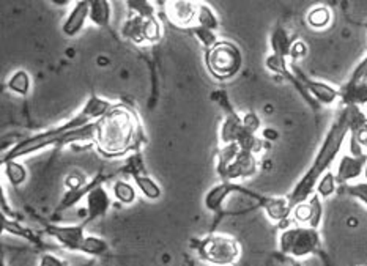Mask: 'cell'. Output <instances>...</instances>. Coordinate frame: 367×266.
<instances>
[{
    "label": "cell",
    "instance_id": "20",
    "mask_svg": "<svg viewBox=\"0 0 367 266\" xmlns=\"http://www.w3.org/2000/svg\"><path fill=\"white\" fill-rule=\"evenodd\" d=\"M112 17V5L106 0H92L90 2V21L98 27L109 26Z\"/></svg>",
    "mask_w": 367,
    "mask_h": 266
},
{
    "label": "cell",
    "instance_id": "23",
    "mask_svg": "<svg viewBox=\"0 0 367 266\" xmlns=\"http://www.w3.org/2000/svg\"><path fill=\"white\" fill-rule=\"evenodd\" d=\"M3 169V178H7L11 186H21L27 180V169L24 164L17 161H10L2 164Z\"/></svg>",
    "mask_w": 367,
    "mask_h": 266
},
{
    "label": "cell",
    "instance_id": "15",
    "mask_svg": "<svg viewBox=\"0 0 367 266\" xmlns=\"http://www.w3.org/2000/svg\"><path fill=\"white\" fill-rule=\"evenodd\" d=\"M260 207L265 210V214L268 216V219L279 224V226L290 221L293 208L288 203L287 197H262Z\"/></svg>",
    "mask_w": 367,
    "mask_h": 266
},
{
    "label": "cell",
    "instance_id": "36",
    "mask_svg": "<svg viewBox=\"0 0 367 266\" xmlns=\"http://www.w3.org/2000/svg\"><path fill=\"white\" fill-rule=\"evenodd\" d=\"M308 52H309V47H308V45L304 43L303 40L293 41L292 49H290V60H292V63L298 62V60H303L306 56H308Z\"/></svg>",
    "mask_w": 367,
    "mask_h": 266
},
{
    "label": "cell",
    "instance_id": "4",
    "mask_svg": "<svg viewBox=\"0 0 367 266\" xmlns=\"http://www.w3.org/2000/svg\"><path fill=\"white\" fill-rule=\"evenodd\" d=\"M205 63L208 71L216 79L226 81L237 76L243 65L240 47L232 41H218V45L205 51Z\"/></svg>",
    "mask_w": 367,
    "mask_h": 266
},
{
    "label": "cell",
    "instance_id": "31",
    "mask_svg": "<svg viewBox=\"0 0 367 266\" xmlns=\"http://www.w3.org/2000/svg\"><path fill=\"white\" fill-rule=\"evenodd\" d=\"M312 214H314V211H312V205L311 202H303L297 205V207L293 208L292 211V216H293V221L298 224V226H308L312 221Z\"/></svg>",
    "mask_w": 367,
    "mask_h": 266
},
{
    "label": "cell",
    "instance_id": "6",
    "mask_svg": "<svg viewBox=\"0 0 367 266\" xmlns=\"http://www.w3.org/2000/svg\"><path fill=\"white\" fill-rule=\"evenodd\" d=\"M197 253L213 266H233L242 257V246L228 235H210L198 243Z\"/></svg>",
    "mask_w": 367,
    "mask_h": 266
},
{
    "label": "cell",
    "instance_id": "14",
    "mask_svg": "<svg viewBox=\"0 0 367 266\" xmlns=\"http://www.w3.org/2000/svg\"><path fill=\"white\" fill-rule=\"evenodd\" d=\"M87 19H90V2L88 0H79L75 3L73 10L70 11L68 16L62 26V32L68 38H75L76 35L82 32Z\"/></svg>",
    "mask_w": 367,
    "mask_h": 266
},
{
    "label": "cell",
    "instance_id": "39",
    "mask_svg": "<svg viewBox=\"0 0 367 266\" xmlns=\"http://www.w3.org/2000/svg\"><path fill=\"white\" fill-rule=\"evenodd\" d=\"M350 137L354 139V141H357L361 145V147L364 148L366 155H367V126L363 130L357 131V132H350Z\"/></svg>",
    "mask_w": 367,
    "mask_h": 266
},
{
    "label": "cell",
    "instance_id": "30",
    "mask_svg": "<svg viewBox=\"0 0 367 266\" xmlns=\"http://www.w3.org/2000/svg\"><path fill=\"white\" fill-rule=\"evenodd\" d=\"M189 32L196 36L198 40V43H201L203 47H205V51H210L212 47H214L218 45V36L213 32V30H208V29H203V27H198L196 26L194 29H191Z\"/></svg>",
    "mask_w": 367,
    "mask_h": 266
},
{
    "label": "cell",
    "instance_id": "32",
    "mask_svg": "<svg viewBox=\"0 0 367 266\" xmlns=\"http://www.w3.org/2000/svg\"><path fill=\"white\" fill-rule=\"evenodd\" d=\"M162 36V27L158 17L146 19V43H156Z\"/></svg>",
    "mask_w": 367,
    "mask_h": 266
},
{
    "label": "cell",
    "instance_id": "7",
    "mask_svg": "<svg viewBox=\"0 0 367 266\" xmlns=\"http://www.w3.org/2000/svg\"><path fill=\"white\" fill-rule=\"evenodd\" d=\"M258 171V161L257 155L249 153V151L240 150L224 166H218V172L222 181H235L244 180L249 177H254Z\"/></svg>",
    "mask_w": 367,
    "mask_h": 266
},
{
    "label": "cell",
    "instance_id": "8",
    "mask_svg": "<svg viewBox=\"0 0 367 266\" xmlns=\"http://www.w3.org/2000/svg\"><path fill=\"white\" fill-rule=\"evenodd\" d=\"M290 68L295 72V76H297L299 84H302L303 88L306 90V93L315 102H320L323 106H333L339 101V88H334L327 82L312 79V77L306 76L295 63H290Z\"/></svg>",
    "mask_w": 367,
    "mask_h": 266
},
{
    "label": "cell",
    "instance_id": "34",
    "mask_svg": "<svg viewBox=\"0 0 367 266\" xmlns=\"http://www.w3.org/2000/svg\"><path fill=\"white\" fill-rule=\"evenodd\" d=\"M309 202L312 205V211H314V214H312V221L309 224V227L317 228V230H318V227H320L322 219H323V203H322V198L318 197L317 194H314V196H312L309 198Z\"/></svg>",
    "mask_w": 367,
    "mask_h": 266
},
{
    "label": "cell",
    "instance_id": "22",
    "mask_svg": "<svg viewBox=\"0 0 367 266\" xmlns=\"http://www.w3.org/2000/svg\"><path fill=\"white\" fill-rule=\"evenodd\" d=\"M112 196L117 202H120L122 205H131L136 202L137 191H136V187L130 183V181L117 180V181H114V185H112Z\"/></svg>",
    "mask_w": 367,
    "mask_h": 266
},
{
    "label": "cell",
    "instance_id": "2",
    "mask_svg": "<svg viewBox=\"0 0 367 266\" xmlns=\"http://www.w3.org/2000/svg\"><path fill=\"white\" fill-rule=\"evenodd\" d=\"M348 132H350V126H348V107L341 106V111L333 120V123H331L327 134H325L323 142L320 148H318L312 164L309 166L308 171L304 172L303 177L299 178L298 183L295 185L293 189L286 196L292 208L303 202H308L309 198L315 194L318 180H320L325 173L329 172V167L333 166V162L339 156L342 147H344Z\"/></svg>",
    "mask_w": 367,
    "mask_h": 266
},
{
    "label": "cell",
    "instance_id": "37",
    "mask_svg": "<svg viewBox=\"0 0 367 266\" xmlns=\"http://www.w3.org/2000/svg\"><path fill=\"white\" fill-rule=\"evenodd\" d=\"M242 118H243V125H244L246 130L252 132V134H258V131H260V128H262V122H260V118H258L256 112L244 114Z\"/></svg>",
    "mask_w": 367,
    "mask_h": 266
},
{
    "label": "cell",
    "instance_id": "16",
    "mask_svg": "<svg viewBox=\"0 0 367 266\" xmlns=\"http://www.w3.org/2000/svg\"><path fill=\"white\" fill-rule=\"evenodd\" d=\"M339 102L344 107H366L367 106V84L347 81L339 88Z\"/></svg>",
    "mask_w": 367,
    "mask_h": 266
},
{
    "label": "cell",
    "instance_id": "24",
    "mask_svg": "<svg viewBox=\"0 0 367 266\" xmlns=\"http://www.w3.org/2000/svg\"><path fill=\"white\" fill-rule=\"evenodd\" d=\"M30 86H32V81H30V76L26 70L15 71L7 81L8 90L19 96H27L30 92Z\"/></svg>",
    "mask_w": 367,
    "mask_h": 266
},
{
    "label": "cell",
    "instance_id": "33",
    "mask_svg": "<svg viewBox=\"0 0 367 266\" xmlns=\"http://www.w3.org/2000/svg\"><path fill=\"white\" fill-rule=\"evenodd\" d=\"M132 13L141 17H156V8L152 2L146 0H137V2H128Z\"/></svg>",
    "mask_w": 367,
    "mask_h": 266
},
{
    "label": "cell",
    "instance_id": "3",
    "mask_svg": "<svg viewBox=\"0 0 367 266\" xmlns=\"http://www.w3.org/2000/svg\"><path fill=\"white\" fill-rule=\"evenodd\" d=\"M112 107V102L100 98V96L92 95L87 100L86 104L81 109L79 112L76 114L73 118H70L68 122H65L63 125L56 126V128H51L43 132H38V134L29 136L26 139H22L17 143H15L7 153L2 156V164L10 161H17L24 158V156H29L32 153H37V151L47 148V147H60L63 137L68 134L70 131L84 128V126L95 123L96 120H100L104 114L109 111Z\"/></svg>",
    "mask_w": 367,
    "mask_h": 266
},
{
    "label": "cell",
    "instance_id": "26",
    "mask_svg": "<svg viewBox=\"0 0 367 266\" xmlns=\"http://www.w3.org/2000/svg\"><path fill=\"white\" fill-rule=\"evenodd\" d=\"M2 230L11 233V235H16V237L26 238L29 241H32V243H37V237H35V233L32 230H29V228L24 227L21 222L8 219L7 214H3V213H2Z\"/></svg>",
    "mask_w": 367,
    "mask_h": 266
},
{
    "label": "cell",
    "instance_id": "40",
    "mask_svg": "<svg viewBox=\"0 0 367 266\" xmlns=\"http://www.w3.org/2000/svg\"><path fill=\"white\" fill-rule=\"evenodd\" d=\"M263 141H268V142H274L279 139V131L274 130V128H265L262 130V136H260Z\"/></svg>",
    "mask_w": 367,
    "mask_h": 266
},
{
    "label": "cell",
    "instance_id": "12",
    "mask_svg": "<svg viewBox=\"0 0 367 266\" xmlns=\"http://www.w3.org/2000/svg\"><path fill=\"white\" fill-rule=\"evenodd\" d=\"M112 205V198L109 196V192L104 186H101L100 183L93 186L92 189L88 191V194L86 196V213H87V219L82 224L92 222L98 217H103L107 211H109Z\"/></svg>",
    "mask_w": 367,
    "mask_h": 266
},
{
    "label": "cell",
    "instance_id": "25",
    "mask_svg": "<svg viewBox=\"0 0 367 266\" xmlns=\"http://www.w3.org/2000/svg\"><path fill=\"white\" fill-rule=\"evenodd\" d=\"M197 26L198 27H203V29H208V30H216L219 29V19L216 13L213 11V8L210 7V5L203 3V2H198V11H197Z\"/></svg>",
    "mask_w": 367,
    "mask_h": 266
},
{
    "label": "cell",
    "instance_id": "1",
    "mask_svg": "<svg viewBox=\"0 0 367 266\" xmlns=\"http://www.w3.org/2000/svg\"><path fill=\"white\" fill-rule=\"evenodd\" d=\"M146 142L139 117L122 102L112 104L109 111L95 122L93 143L106 158H120L128 151H137Z\"/></svg>",
    "mask_w": 367,
    "mask_h": 266
},
{
    "label": "cell",
    "instance_id": "11",
    "mask_svg": "<svg viewBox=\"0 0 367 266\" xmlns=\"http://www.w3.org/2000/svg\"><path fill=\"white\" fill-rule=\"evenodd\" d=\"M367 166V155L364 156H353L350 153L342 155L338 162V171H336V180L338 185L345 186L352 185L357 181L361 175L364 173V169Z\"/></svg>",
    "mask_w": 367,
    "mask_h": 266
},
{
    "label": "cell",
    "instance_id": "29",
    "mask_svg": "<svg viewBox=\"0 0 367 266\" xmlns=\"http://www.w3.org/2000/svg\"><path fill=\"white\" fill-rule=\"evenodd\" d=\"M339 192L350 196L353 198H357V201H359L361 203H364L367 207V183L366 181H357V183L341 186Z\"/></svg>",
    "mask_w": 367,
    "mask_h": 266
},
{
    "label": "cell",
    "instance_id": "13",
    "mask_svg": "<svg viewBox=\"0 0 367 266\" xmlns=\"http://www.w3.org/2000/svg\"><path fill=\"white\" fill-rule=\"evenodd\" d=\"M240 187H242V185L233 183V181H221L219 185H216L207 192L205 198H203V205L212 213H221V211H224L226 202L235 194Z\"/></svg>",
    "mask_w": 367,
    "mask_h": 266
},
{
    "label": "cell",
    "instance_id": "19",
    "mask_svg": "<svg viewBox=\"0 0 367 266\" xmlns=\"http://www.w3.org/2000/svg\"><path fill=\"white\" fill-rule=\"evenodd\" d=\"M306 22L308 26L314 30H325L331 26L333 22V13L331 8L327 5H317V7L311 8L306 15Z\"/></svg>",
    "mask_w": 367,
    "mask_h": 266
},
{
    "label": "cell",
    "instance_id": "5",
    "mask_svg": "<svg viewBox=\"0 0 367 266\" xmlns=\"http://www.w3.org/2000/svg\"><path fill=\"white\" fill-rule=\"evenodd\" d=\"M320 247V233L308 226H290L279 235V251L287 257L304 258Z\"/></svg>",
    "mask_w": 367,
    "mask_h": 266
},
{
    "label": "cell",
    "instance_id": "10",
    "mask_svg": "<svg viewBox=\"0 0 367 266\" xmlns=\"http://www.w3.org/2000/svg\"><path fill=\"white\" fill-rule=\"evenodd\" d=\"M46 233L57 241L60 246H63L65 249L81 252L84 243L88 235L86 233V224H77V226H46Z\"/></svg>",
    "mask_w": 367,
    "mask_h": 266
},
{
    "label": "cell",
    "instance_id": "9",
    "mask_svg": "<svg viewBox=\"0 0 367 266\" xmlns=\"http://www.w3.org/2000/svg\"><path fill=\"white\" fill-rule=\"evenodd\" d=\"M164 15L172 26L191 30L197 26L198 3L191 0H171L164 2Z\"/></svg>",
    "mask_w": 367,
    "mask_h": 266
},
{
    "label": "cell",
    "instance_id": "27",
    "mask_svg": "<svg viewBox=\"0 0 367 266\" xmlns=\"http://www.w3.org/2000/svg\"><path fill=\"white\" fill-rule=\"evenodd\" d=\"M339 189L338 180H336L334 172H327L323 177L318 180L317 187H315V194L320 198H329L331 196H334Z\"/></svg>",
    "mask_w": 367,
    "mask_h": 266
},
{
    "label": "cell",
    "instance_id": "21",
    "mask_svg": "<svg viewBox=\"0 0 367 266\" xmlns=\"http://www.w3.org/2000/svg\"><path fill=\"white\" fill-rule=\"evenodd\" d=\"M132 180H134L137 189H139L142 194L146 196V198H148V201H158V198L162 196L161 186L146 172L134 175Z\"/></svg>",
    "mask_w": 367,
    "mask_h": 266
},
{
    "label": "cell",
    "instance_id": "41",
    "mask_svg": "<svg viewBox=\"0 0 367 266\" xmlns=\"http://www.w3.org/2000/svg\"><path fill=\"white\" fill-rule=\"evenodd\" d=\"M363 177H364V181H366V183H367V166H366V169H364V173H363Z\"/></svg>",
    "mask_w": 367,
    "mask_h": 266
},
{
    "label": "cell",
    "instance_id": "17",
    "mask_svg": "<svg viewBox=\"0 0 367 266\" xmlns=\"http://www.w3.org/2000/svg\"><path fill=\"white\" fill-rule=\"evenodd\" d=\"M293 41L288 35V30L278 24L273 29L272 35H270V47H272V54L282 58H290V49Z\"/></svg>",
    "mask_w": 367,
    "mask_h": 266
},
{
    "label": "cell",
    "instance_id": "38",
    "mask_svg": "<svg viewBox=\"0 0 367 266\" xmlns=\"http://www.w3.org/2000/svg\"><path fill=\"white\" fill-rule=\"evenodd\" d=\"M38 266H68V263H66L65 260H62L60 257H57L56 253L46 252L40 257Z\"/></svg>",
    "mask_w": 367,
    "mask_h": 266
},
{
    "label": "cell",
    "instance_id": "35",
    "mask_svg": "<svg viewBox=\"0 0 367 266\" xmlns=\"http://www.w3.org/2000/svg\"><path fill=\"white\" fill-rule=\"evenodd\" d=\"M348 81L367 84V56L361 60L357 66H354V70L352 71V75H350V77H348Z\"/></svg>",
    "mask_w": 367,
    "mask_h": 266
},
{
    "label": "cell",
    "instance_id": "28",
    "mask_svg": "<svg viewBox=\"0 0 367 266\" xmlns=\"http://www.w3.org/2000/svg\"><path fill=\"white\" fill-rule=\"evenodd\" d=\"M107 252H109V244H107V241L100 237H95V235H88L81 251V253H87V256L92 257H101Z\"/></svg>",
    "mask_w": 367,
    "mask_h": 266
},
{
    "label": "cell",
    "instance_id": "18",
    "mask_svg": "<svg viewBox=\"0 0 367 266\" xmlns=\"http://www.w3.org/2000/svg\"><path fill=\"white\" fill-rule=\"evenodd\" d=\"M146 19L147 17H141L136 15L128 17L122 27L123 38L131 40L132 43L136 45L146 43Z\"/></svg>",
    "mask_w": 367,
    "mask_h": 266
}]
</instances>
